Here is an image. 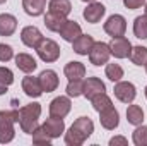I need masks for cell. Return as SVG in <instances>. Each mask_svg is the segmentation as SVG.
Here are the masks:
<instances>
[{
  "mask_svg": "<svg viewBox=\"0 0 147 146\" xmlns=\"http://www.w3.org/2000/svg\"><path fill=\"white\" fill-rule=\"evenodd\" d=\"M105 14H106V7H105L103 3H99V2H89V5H87V7L84 9V12H82L84 19H86L87 23H91V24L99 23Z\"/></svg>",
  "mask_w": 147,
  "mask_h": 146,
  "instance_id": "8fae6325",
  "label": "cell"
},
{
  "mask_svg": "<svg viewBox=\"0 0 147 146\" xmlns=\"http://www.w3.org/2000/svg\"><path fill=\"white\" fill-rule=\"evenodd\" d=\"M67 95L70 98H77L80 95H84V81L82 79H72L67 84Z\"/></svg>",
  "mask_w": 147,
  "mask_h": 146,
  "instance_id": "f546056e",
  "label": "cell"
},
{
  "mask_svg": "<svg viewBox=\"0 0 147 146\" xmlns=\"http://www.w3.org/2000/svg\"><path fill=\"white\" fill-rule=\"evenodd\" d=\"M105 33L110 35L111 38H116V36H123L125 31H127V21L123 16L120 14H113L108 17V21L105 23Z\"/></svg>",
  "mask_w": 147,
  "mask_h": 146,
  "instance_id": "8992f818",
  "label": "cell"
},
{
  "mask_svg": "<svg viewBox=\"0 0 147 146\" xmlns=\"http://www.w3.org/2000/svg\"><path fill=\"white\" fill-rule=\"evenodd\" d=\"M82 2H87L89 3V2H96V0H82Z\"/></svg>",
  "mask_w": 147,
  "mask_h": 146,
  "instance_id": "8d00e7d4",
  "label": "cell"
},
{
  "mask_svg": "<svg viewBox=\"0 0 147 146\" xmlns=\"http://www.w3.org/2000/svg\"><path fill=\"white\" fill-rule=\"evenodd\" d=\"M41 40H43V35H41V31L34 28V26H26V28H22V31H21V41L26 45V46H29V48H36L38 45L41 43Z\"/></svg>",
  "mask_w": 147,
  "mask_h": 146,
  "instance_id": "5bb4252c",
  "label": "cell"
},
{
  "mask_svg": "<svg viewBox=\"0 0 147 146\" xmlns=\"http://www.w3.org/2000/svg\"><path fill=\"white\" fill-rule=\"evenodd\" d=\"M17 29V19L12 14H0V36H12Z\"/></svg>",
  "mask_w": 147,
  "mask_h": 146,
  "instance_id": "ac0fdd59",
  "label": "cell"
},
{
  "mask_svg": "<svg viewBox=\"0 0 147 146\" xmlns=\"http://www.w3.org/2000/svg\"><path fill=\"white\" fill-rule=\"evenodd\" d=\"M31 136H33V143H34V145L48 146L50 143H51V138H50V136H48V132H46V131L43 129V126H41V127L38 126L36 131H34V132H33Z\"/></svg>",
  "mask_w": 147,
  "mask_h": 146,
  "instance_id": "d6a6232c",
  "label": "cell"
},
{
  "mask_svg": "<svg viewBox=\"0 0 147 146\" xmlns=\"http://www.w3.org/2000/svg\"><path fill=\"white\" fill-rule=\"evenodd\" d=\"M14 83V74L7 67H0V96L7 93L9 86Z\"/></svg>",
  "mask_w": 147,
  "mask_h": 146,
  "instance_id": "83f0119b",
  "label": "cell"
},
{
  "mask_svg": "<svg viewBox=\"0 0 147 146\" xmlns=\"http://www.w3.org/2000/svg\"><path fill=\"white\" fill-rule=\"evenodd\" d=\"M92 45H94V38L91 36V35H80L77 40L72 41L74 52L77 55H87Z\"/></svg>",
  "mask_w": 147,
  "mask_h": 146,
  "instance_id": "ffe728a7",
  "label": "cell"
},
{
  "mask_svg": "<svg viewBox=\"0 0 147 146\" xmlns=\"http://www.w3.org/2000/svg\"><path fill=\"white\" fill-rule=\"evenodd\" d=\"M87 55H89V60L92 65H105V64H108L111 55L110 45L105 41H94V45L91 46Z\"/></svg>",
  "mask_w": 147,
  "mask_h": 146,
  "instance_id": "5b68a950",
  "label": "cell"
},
{
  "mask_svg": "<svg viewBox=\"0 0 147 146\" xmlns=\"http://www.w3.org/2000/svg\"><path fill=\"white\" fill-rule=\"evenodd\" d=\"M106 77L113 81V83H118V81H121V77H123V69H121V65L120 64H108L106 65Z\"/></svg>",
  "mask_w": 147,
  "mask_h": 146,
  "instance_id": "1f68e13d",
  "label": "cell"
},
{
  "mask_svg": "<svg viewBox=\"0 0 147 146\" xmlns=\"http://www.w3.org/2000/svg\"><path fill=\"white\" fill-rule=\"evenodd\" d=\"M41 115V105L39 103H29L19 108V126L22 132L33 134L38 127V119Z\"/></svg>",
  "mask_w": 147,
  "mask_h": 146,
  "instance_id": "3957f363",
  "label": "cell"
},
{
  "mask_svg": "<svg viewBox=\"0 0 147 146\" xmlns=\"http://www.w3.org/2000/svg\"><path fill=\"white\" fill-rule=\"evenodd\" d=\"M110 45V50H111V55L116 57V59H127L130 57V52H132V43L127 40L125 36H116L111 40Z\"/></svg>",
  "mask_w": 147,
  "mask_h": 146,
  "instance_id": "ba28073f",
  "label": "cell"
},
{
  "mask_svg": "<svg viewBox=\"0 0 147 146\" xmlns=\"http://www.w3.org/2000/svg\"><path fill=\"white\" fill-rule=\"evenodd\" d=\"M43 129L48 132V136L51 139H57V138H60L65 132V122L60 117H51L50 115V119H46L43 122Z\"/></svg>",
  "mask_w": 147,
  "mask_h": 146,
  "instance_id": "7c38bea8",
  "label": "cell"
},
{
  "mask_svg": "<svg viewBox=\"0 0 147 146\" xmlns=\"http://www.w3.org/2000/svg\"><path fill=\"white\" fill-rule=\"evenodd\" d=\"M144 93H146V98H147V86H146V91H144Z\"/></svg>",
  "mask_w": 147,
  "mask_h": 146,
  "instance_id": "f35d334b",
  "label": "cell"
},
{
  "mask_svg": "<svg viewBox=\"0 0 147 146\" xmlns=\"http://www.w3.org/2000/svg\"><path fill=\"white\" fill-rule=\"evenodd\" d=\"M134 35L139 40H147V16H139L134 21Z\"/></svg>",
  "mask_w": 147,
  "mask_h": 146,
  "instance_id": "4316f807",
  "label": "cell"
},
{
  "mask_svg": "<svg viewBox=\"0 0 147 146\" xmlns=\"http://www.w3.org/2000/svg\"><path fill=\"white\" fill-rule=\"evenodd\" d=\"M72 108V102H70V96H57L51 100L50 103V115L51 117H67V113Z\"/></svg>",
  "mask_w": 147,
  "mask_h": 146,
  "instance_id": "9c48e42d",
  "label": "cell"
},
{
  "mask_svg": "<svg viewBox=\"0 0 147 146\" xmlns=\"http://www.w3.org/2000/svg\"><path fill=\"white\" fill-rule=\"evenodd\" d=\"M115 96L121 102V103H132L137 96V89L132 83L128 81H118L115 84Z\"/></svg>",
  "mask_w": 147,
  "mask_h": 146,
  "instance_id": "52a82bcc",
  "label": "cell"
},
{
  "mask_svg": "<svg viewBox=\"0 0 147 146\" xmlns=\"http://www.w3.org/2000/svg\"><path fill=\"white\" fill-rule=\"evenodd\" d=\"M12 57H14L12 46L10 45H5V43H0V62H9Z\"/></svg>",
  "mask_w": 147,
  "mask_h": 146,
  "instance_id": "836d02e7",
  "label": "cell"
},
{
  "mask_svg": "<svg viewBox=\"0 0 147 146\" xmlns=\"http://www.w3.org/2000/svg\"><path fill=\"white\" fill-rule=\"evenodd\" d=\"M135 65H146L147 64V46H132L130 57H128Z\"/></svg>",
  "mask_w": 147,
  "mask_h": 146,
  "instance_id": "484cf974",
  "label": "cell"
},
{
  "mask_svg": "<svg viewBox=\"0 0 147 146\" xmlns=\"http://www.w3.org/2000/svg\"><path fill=\"white\" fill-rule=\"evenodd\" d=\"M36 53L43 62H57L60 59L62 48L57 41H53L50 38H43L41 43L36 46Z\"/></svg>",
  "mask_w": 147,
  "mask_h": 146,
  "instance_id": "277c9868",
  "label": "cell"
},
{
  "mask_svg": "<svg viewBox=\"0 0 147 146\" xmlns=\"http://www.w3.org/2000/svg\"><path fill=\"white\" fill-rule=\"evenodd\" d=\"M48 12H53V14L67 17L72 12V3H70V0H50Z\"/></svg>",
  "mask_w": 147,
  "mask_h": 146,
  "instance_id": "603a6c76",
  "label": "cell"
},
{
  "mask_svg": "<svg viewBox=\"0 0 147 146\" xmlns=\"http://www.w3.org/2000/svg\"><path fill=\"white\" fill-rule=\"evenodd\" d=\"M146 71H147V64H146Z\"/></svg>",
  "mask_w": 147,
  "mask_h": 146,
  "instance_id": "60d3db41",
  "label": "cell"
},
{
  "mask_svg": "<svg viewBox=\"0 0 147 146\" xmlns=\"http://www.w3.org/2000/svg\"><path fill=\"white\" fill-rule=\"evenodd\" d=\"M94 132V122L89 117H79L65 132V143L69 146H80Z\"/></svg>",
  "mask_w": 147,
  "mask_h": 146,
  "instance_id": "6da1fadb",
  "label": "cell"
},
{
  "mask_svg": "<svg viewBox=\"0 0 147 146\" xmlns=\"http://www.w3.org/2000/svg\"><path fill=\"white\" fill-rule=\"evenodd\" d=\"M19 122V110H0V145H7L14 139V124Z\"/></svg>",
  "mask_w": 147,
  "mask_h": 146,
  "instance_id": "7a4b0ae2",
  "label": "cell"
},
{
  "mask_svg": "<svg viewBox=\"0 0 147 146\" xmlns=\"http://www.w3.org/2000/svg\"><path fill=\"white\" fill-rule=\"evenodd\" d=\"M132 141L135 146H147V126H137L132 134Z\"/></svg>",
  "mask_w": 147,
  "mask_h": 146,
  "instance_id": "4dcf8cb0",
  "label": "cell"
},
{
  "mask_svg": "<svg viewBox=\"0 0 147 146\" xmlns=\"http://www.w3.org/2000/svg\"><path fill=\"white\" fill-rule=\"evenodd\" d=\"M146 16H147V3H146Z\"/></svg>",
  "mask_w": 147,
  "mask_h": 146,
  "instance_id": "ab89813d",
  "label": "cell"
},
{
  "mask_svg": "<svg viewBox=\"0 0 147 146\" xmlns=\"http://www.w3.org/2000/svg\"><path fill=\"white\" fill-rule=\"evenodd\" d=\"M146 3V0H123V5L130 10H135V9H140L142 5Z\"/></svg>",
  "mask_w": 147,
  "mask_h": 146,
  "instance_id": "e575fe53",
  "label": "cell"
},
{
  "mask_svg": "<svg viewBox=\"0 0 147 146\" xmlns=\"http://www.w3.org/2000/svg\"><path fill=\"white\" fill-rule=\"evenodd\" d=\"M58 33H60V36L63 38L65 41L72 43L74 40H77V38L82 35V28H80V24H79V23L67 19V21L63 23V26L60 28V31H58Z\"/></svg>",
  "mask_w": 147,
  "mask_h": 146,
  "instance_id": "2e32d148",
  "label": "cell"
},
{
  "mask_svg": "<svg viewBox=\"0 0 147 146\" xmlns=\"http://www.w3.org/2000/svg\"><path fill=\"white\" fill-rule=\"evenodd\" d=\"M116 145H121V146H127L128 145V139L123 138V136H115L110 139V146H116Z\"/></svg>",
  "mask_w": 147,
  "mask_h": 146,
  "instance_id": "d590c367",
  "label": "cell"
},
{
  "mask_svg": "<svg viewBox=\"0 0 147 146\" xmlns=\"http://www.w3.org/2000/svg\"><path fill=\"white\" fill-rule=\"evenodd\" d=\"M98 113H99V122H101V126L105 129L113 131V129L118 127V124H120V113H118V110L115 108L113 105L105 110H101V112H98Z\"/></svg>",
  "mask_w": 147,
  "mask_h": 146,
  "instance_id": "30bf717a",
  "label": "cell"
},
{
  "mask_svg": "<svg viewBox=\"0 0 147 146\" xmlns=\"http://www.w3.org/2000/svg\"><path fill=\"white\" fill-rule=\"evenodd\" d=\"M16 65H17L19 71H22V72H26V74L34 72L38 67L34 57L29 55V53H19V55H16Z\"/></svg>",
  "mask_w": 147,
  "mask_h": 146,
  "instance_id": "d6986e66",
  "label": "cell"
},
{
  "mask_svg": "<svg viewBox=\"0 0 147 146\" xmlns=\"http://www.w3.org/2000/svg\"><path fill=\"white\" fill-rule=\"evenodd\" d=\"M38 79H39V84H41V89H43V93H51V91H55L57 88H58V74L55 72V71H51V69H46V71H43V72L38 76Z\"/></svg>",
  "mask_w": 147,
  "mask_h": 146,
  "instance_id": "4fadbf2b",
  "label": "cell"
},
{
  "mask_svg": "<svg viewBox=\"0 0 147 146\" xmlns=\"http://www.w3.org/2000/svg\"><path fill=\"white\" fill-rule=\"evenodd\" d=\"M65 21H67V17L58 16V14H53V12H46V16H45V26H46V29L55 31V33L60 31V28L63 26Z\"/></svg>",
  "mask_w": 147,
  "mask_h": 146,
  "instance_id": "cb8c5ba5",
  "label": "cell"
},
{
  "mask_svg": "<svg viewBox=\"0 0 147 146\" xmlns=\"http://www.w3.org/2000/svg\"><path fill=\"white\" fill-rule=\"evenodd\" d=\"M63 74H65V77L69 81H72V79H82L86 76V65L82 62L72 60V62H69L63 67Z\"/></svg>",
  "mask_w": 147,
  "mask_h": 146,
  "instance_id": "44dd1931",
  "label": "cell"
},
{
  "mask_svg": "<svg viewBox=\"0 0 147 146\" xmlns=\"http://www.w3.org/2000/svg\"><path fill=\"white\" fill-rule=\"evenodd\" d=\"M5 2H7V0H0V3H5Z\"/></svg>",
  "mask_w": 147,
  "mask_h": 146,
  "instance_id": "74e56055",
  "label": "cell"
},
{
  "mask_svg": "<svg viewBox=\"0 0 147 146\" xmlns=\"http://www.w3.org/2000/svg\"><path fill=\"white\" fill-rule=\"evenodd\" d=\"M22 91H24L29 98H39V96L43 95L39 79L34 77V76H26V77L22 79Z\"/></svg>",
  "mask_w": 147,
  "mask_h": 146,
  "instance_id": "e0dca14e",
  "label": "cell"
},
{
  "mask_svg": "<svg viewBox=\"0 0 147 146\" xmlns=\"http://www.w3.org/2000/svg\"><path fill=\"white\" fill-rule=\"evenodd\" d=\"M91 103H92V108L96 110V112H101V110L108 108L113 105V102H111V98L106 95V93H99V95H96L94 98H91Z\"/></svg>",
  "mask_w": 147,
  "mask_h": 146,
  "instance_id": "f1b7e54d",
  "label": "cell"
},
{
  "mask_svg": "<svg viewBox=\"0 0 147 146\" xmlns=\"http://www.w3.org/2000/svg\"><path fill=\"white\" fill-rule=\"evenodd\" d=\"M22 9L28 16L38 17L46 9V0H22Z\"/></svg>",
  "mask_w": 147,
  "mask_h": 146,
  "instance_id": "7402d4cb",
  "label": "cell"
},
{
  "mask_svg": "<svg viewBox=\"0 0 147 146\" xmlns=\"http://www.w3.org/2000/svg\"><path fill=\"white\" fill-rule=\"evenodd\" d=\"M105 91H106V86H105V83L99 77H87L84 81V96L87 100H91L96 95L105 93Z\"/></svg>",
  "mask_w": 147,
  "mask_h": 146,
  "instance_id": "9a60e30c",
  "label": "cell"
},
{
  "mask_svg": "<svg viewBox=\"0 0 147 146\" xmlns=\"http://www.w3.org/2000/svg\"><path fill=\"white\" fill-rule=\"evenodd\" d=\"M127 120L132 126H140L144 122V110L139 105H130L127 108Z\"/></svg>",
  "mask_w": 147,
  "mask_h": 146,
  "instance_id": "d4e9b609",
  "label": "cell"
}]
</instances>
